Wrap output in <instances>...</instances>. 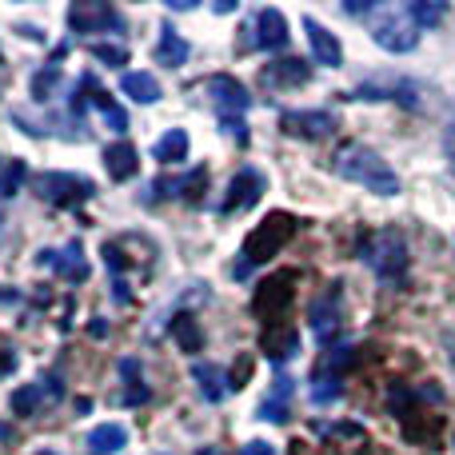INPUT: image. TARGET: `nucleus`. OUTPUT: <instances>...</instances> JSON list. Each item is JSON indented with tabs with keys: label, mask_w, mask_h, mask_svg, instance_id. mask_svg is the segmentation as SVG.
Returning a JSON list of instances; mask_svg holds the SVG:
<instances>
[{
	"label": "nucleus",
	"mask_w": 455,
	"mask_h": 455,
	"mask_svg": "<svg viewBox=\"0 0 455 455\" xmlns=\"http://www.w3.org/2000/svg\"><path fill=\"white\" fill-rule=\"evenodd\" d=\"M251 376V360H248V355H240V360H235V368H232V376H228V387H232V392H235V387H243V379H248Z\"/></svg>",
	"instance_id": "obj_34"
},
{
	"label": "nucleus",
	"mask_w": 455,
	"mask_h": 455,
	"mask_svg": "<svg viewBox=\"0 0 455 455\" xmlns=\"http://www.w3.org/2000/svg\"><path fill=\"white\" fill-rule=\"evenodd\" d=\"M24 176H28L24 160H16V156H0V196H12V192H20Z\"/></svg>",
	"instance_id": "obj_30"
},
{
	"label": "nucleus",
	"mask_w": 455,
	"mask_h": 455,
	"mask_svg": "<svg viewBox=\"0 0 455 455\" xmlns=\"http://www.w3.org/2000/svg\"><path fill=\"white\" fill-rule=\"evenodd\" d=\"M184 60H188V40H184L172 24H164V28H160V40H156V64L180 68Z\"/></svg>",
	"instance_id": "obj_24"
},
{
	"label": "nucleus",
	"mask_w": 455,
	"mask_h": 455,
	"mask_svg": "<svg viewBox=\"0 0 455 455\" xmlns=\"http://www.w3.org/2000/svg\"><path fill=\"white\" fill-rule=\"evenodd\" d=\"M152 156H156L160 164H180V160L188 156V132H184V128H172V132H164L156 140V148H152Z\"/></svg>",
	"instance_id": "obj_29"
},
{
	"label": "nucleus",
	"mask_w": 455,
	"mask_h": 455,
	"mask_svg": "<svg viewBox=\"0 0 455 455\" xmlns=\"http://www.w3.org/2000/svg\"><path fill=\"white\" fill-rule=\"evenodd\" d=\"M296 232H299V220L291 212H267L264 220L243 235V248H240V259H235L232 275H235V280H248L259 264H267L275 251L288 248Z\"/></svg>",
	"instance_id": "obj_1"
},
{
	"label": "nucleus",
	"mask_w": 455,
	"mask_h": 455,
	"mask_svg": "<svg viewBox=\"0 0 455 455\" xmlns=\"http://www.w3.org/2000/svg\"><path fill=\"white\" fill-rule=\"evenodd\" d=\"M264 192H267L264 172H259V168H240V172L232 176V184H228L224 200H220V216H232V212H240V208H251Z\"/></svg>",
	"instance_id": "obj_12"
},
{
	"label": "nucleus",
	"mask_w": 455,
	"mask_h": 455,
	"mask_svg": "<svg viewBox=\"0 0 455 455\" xmlns=\"http://www.w3.org/2000/svg\"><path fill=\"white\" fill-rule=\"evenodd\" d=\"M68 28L72 32H124V16L104 0H84V4L68 8Z\"/></svg>",
	"instance_id": "obj_10"
},
{
	"label": "nucleus",
	"mask_w": 455,
	"mask_h": 455,
	"mask_svg": "<svg viewBox=\"0 0 455 455\" xmlns=\"http://www.w3.org/2000/svg\"><path fill=\"white\" fill-rule=\"evenodd\" d=\"M88 56H96V60L112 64V68L128 64V48H124V44H88Z\"/></svg>",
	"instance_id": "obj_32"
},
{
	"label": "nucleus",
	"mask_w": 455,
	"mask_h": 455,
	"mask_svg": "<svg viewBox=\"0 0 455 455\" xmlns=\"http://www.w3.org/2000/svg\"><path fill=\"white\" fill-rule=\"evenodd\" d=\"M360 256L384 283H400L403 275H408V240H403L400 228H379V232H371L368 240H363Z\"/></svg>",
	"instance_id": "obj_3"
},
{
	"label": "nucleus",
	"mask_w": 455,
	"mask_h": 455,
	"mask_svg": "<svg viewBox=\"0 0 455 455\" xmlns=\"http://www.w3.org/2000/svg\"><path fill=\"white\" fill-rule=\"evenodd\" d=\"M240 455H275L272 443H264V440H251V443H243Z\"/></svg>",
	"instance_id": "obj_36"
},
{
	"label": "nucleus",
	"mask_w": 455,
	"mask_h": 455,
	"mask_svg": "<svg viewBox=\"0 0 455 455\" xmlns=\"http://www.w3.org/2000/svg\"><path fill=\"white\" fill-rule=\"evenodd\" d=\"M251 44L267 48V52L288 48V16H283L280 8H259L256 12V40H251Z\"/></svg>",
	"instance_id": "obj_18"
},
{
	"label": "nucleus",
	"mask_w": 455,
	"mask_h": 455,
	"mask_svg": "<svg viewBox=\"0 0 455 455\" xmlns=\"http://www.w3.org/2000/svg\"><path fill=\"white\" fill-rule=\"evenodd\" d=\"M36 455H60V451H36Z\"/></svg>",
	"instance_id": "obj_39"
},
{
	"label": "nucleus",
	"mask_w": 455,
	"mask_h": 455,
	"mask_svg": "<svg viewBox=\"0 0 455 455\" xmlns=\"http://www.w3.org/2000/svg\"><path fill=\"white\" fill-rule=\"evenodd\" d=\"M280 128L296 140H323L339 128L336 112H323V108H291L280 116Z\"/></svg>",
	"instance_id": "obj_8"
},
{
	"label": "nucleus",
	"mask_w": 455,
	"mask_h": 455,
	"mask_svg": "<svg viewBox=\"0 0 455 455\" xmlns=\"http://www.w3.org/2000/svg\"><path fill=\"white\" fill-rule=\"evenodd\" d=\"M296 352H299V336H296V328L280 323L275 331H264V355H267L272 363H288Z\"/></svg>",
	"instance_id": "obj_23"
},
{
	"label": "nucleus",
	"mask_w": 455,
	"mask_h": 455,
	"mask_svg": "<svg viewBox=\"0 0 455 455\" xmlns=\"http://www.w3.org/2000/svg\"><path fill=\"white\" fill-rule=\"evenodd\" d=\"M347 363H352V347H328V352L320 355V363H315L312 371V400L315 403H331L339 400V387H344V371Z\"/></svg>",
	"instance_id": "obj_7"
},
{
	"label": "nucleus",
	"mask_w": 455,
	"mask_h": 455,
	"mask_svg": "<svg viewBox=\"0 0 455 455\" xmlns=\"http://www.w3.org/2000/svg\"><path fill=\"white\" fill-rule=\"evenodd\" d=\"M307 76H312L307 60H280V64H267V68L259 72V84L264 88H296V84H304Z\"/></svg>",
	"instance_id": "obj_20"
},
{
	"label": "nucleus",
	"mask_w": 455,
	"mask_h": 455,
	"mask_svg": "<svg viewBox=\"0 0 455 455\" xmlns=\"http://www.w3.org/2000/svg\"><path fill=\"white\" fill-rule=\"evenodd\" d=\"M56 80H60V68H56V64H48V68L32 80V96H36V100H48V88H52Z\"/></svg>",
	"instance_id": "obj_33"
},
{
	"label": "nucleus",
	"mask_w": 455,
	"mask_h": 455,
	"mask_svg": "<svg viewBox=\"0 0 455 455\" xmlns=\"http://www.w3.org/2000/svg\"><path fill=\"white\" fill-rule=\"evenodd\" d=\"M192 376H196V384H200V395H204L208 403H220L232 387H228V376H224V368H216V363H196L192 368Z\"/></svg>",
	"instance_id": "obj_26"
},
{
	"label": "nucleus",
	"mask_w": 455,
	"mask_h": 455,
	"mask_svg": "<svg viewBox=\"0 0 455 455\" xmlns=\"http://www.w3.org/2000/svg\"><path fill=\"white\" fill-rule=\"evenodd\" d=\"M80 84H84V92H88V104L104 112V120H108V128H112V132H124V128H128V112L120 108V104L112 100V96L104 92V88L96 84L92 76H80Z\"/></svg>",
	"instance_id": "obj_21"
},
{
	"label": "nucleus",
	"mask_w": 455,
	"mask_h": 455,
	"mask_svg": "<svg viewBox=\"0 0 455 455\" xmlns=\"http://www.w3.org/2000/svg\"><path fill=\"white\" fill-rule=\"evenodd\" d=\"M36 264L40 267H52L56 275H64V280H72V283L88 280V259H84V243H80V240H68L60 251L44 248L36 256Z\"/></svg>",
	"instance_id": "obj_14"
},
{
	"label": "nucleus",
	"mask_w": 455,
	"mask_h": 455,
	"mask_svg": "<svg viewBox=\"0 0 455 455\" xmlns=\"http://www.w3.org/2000/svg\"><path fill=\"white\" fill-rule=\"evenodd\" d=\"M307 328H312V336L320 339V344H328L339 331V283H328V288L307 304Z\"/></svg>",
	"instance_id": "obj_13"
},
{
	"label": "nucleus",
	"mask_w": 455,
	"mask_h": 455,
	"mask_svg": "<svg viewBox=\"0 0 455 455\" xmlns=\"http://www.w3.org/2000/svg\"><path fill=\"white\" fill-rule=\"evenodd\" d=\"M120 92H124L128 100H136V104H156L160 100V80L148 76V72H124Z\"/></svg>",
	"instance_id": "obj_27"
},
{
	"label": "nucleus",
	"mask_w": 455,
	"mask_h": 455,
	"mask_svg": "<svg viewBox=\"0 0 455 455\" xmlns=\"http://www.w3.org/2000/svg\"><path fill=\"white\" fill-rule=\"evenodd\" d=\"M168 8H172V12H180V8L188 12V8H196V4H192V0H168Z\"/></svg>",
	"instance_id": "obj_37"
},
{
	"label": "nucleus",
	"mask_w": 455,
	"mask_h": 455,
	"mask_svg": "<svg viewBox=\"0 0 455 455\" xmlns=\"http://www.w3.org/2000/svg\"><path fill=\"white\" fill-rule=\"evenodd\" d=\"M128 448V427L124 424H100L88 432V451L92 455H116Z\"/></svg>",
	"instance_id": "obj_22"
},
{
	"label": "nucleus",
	"mask_w": 455,
	"mask_h": 455,
	"mask_svg": "<svg viewBox=\"0 0 455 455\" xmlns=\"http://www.w3.org/2000/svg\"><path fill=\"white\" fill-rule=\"evenodd\" d=\"M64 400V384L56 376H40L36 384H24L12 392V400H8V408L16 411L20 419L36 416L40 408H48V403H60Z\"/></svg>",
	"instance_id": "obj_9"
},
{
	"label": "nucleus",
	"mask_w": 455,
	"mask_h": 455,
	"mask_svg": "<svg viewBox=\"0 0 455 455\" xmlns=\"http://www.w3.org/2000/svg\"><path fill=\"white\" fill-rule=\"evenodd\" d=\"M291 299H296V272H280L256 288V296H251V315L280 328L288 307H291Z\"/></svg>",
	"instance_id": "obj_6"
},
{
	"label": "nucleus",
	"mask_w": 455,
	"mask_h": 455,
	"mask_svg": "<svg viewBox=\"0 0 455 455\" xmlns=\"http://www.w3.org/2000/svg\"><path fill=\"white\" fill-rule=\"evenodd\" d=\"M304 32H307V48H312V60L323 64V68H339V60H344V48H339V40L331 36V32L323 28L315 16H304Z\"/></svg>",
	"instance_id": "obj_16"
},
{
	"label": "nucleus",
	"mask_w": 455,
	"mask_h": 455,
	"mask_svg": "<svg viewBox=\"0 0 455 455\" xmlns=\"http://www.w3.org/2000/svg\"><path fill=\"white\" fill-rule=\"evenodd\" d=\"M220 128L232 140H240V144H248V128H243V120L240 116H220Z\"/></svg>",
	"instance_id": "obj_35"
},
{
	"label": "nucleus",
	"mask_w": 455,
	"mask_h": 455,
	"mask_svg": "<svg viewBox=\"0 0 455 455\" xmlns=\"http://www.w3.org/2000/svg\"><path fill=\"white\" fill-rule=\"evenodd\" d=\"M104 168H108V176H112L116 184L132 180V176L140 172V160H136V148H132L128 140L108 144V148H104Z\"/></svg>",
	"instance_id": "obj_19"
},
{
	"label": "nucleus",
	"mask_w": 455,
	"mask_h": 455,
	"mask_svg": "<svg viewBox=\"0 0 455 455\" xmlns=\"http://www.w3.org/2000/svg\"><path fill=\"white\" fill-rule=\"evenodd\" d=\"M352 100H400L408 108H416V84L411 80H400V76H371L363 80L360 88L352 92Z\"/></svg>",
	"instance_id": "obj_15"
},
{
	"label": "nucleus",
	"mask_w": 455,
	"mask_h": 455,
	"mask_svg": "<svg viewBox=\"0 0 455 455\" xmlns=\"http://www.w3.org/2000/svg\"><path fill=\"white\" fill-rule=\"evenodd\" d=\"M200 455H220V451H216V448H204V451H200Z\"/></svg>",
	"instance_id": "obj_38"
},
{
	"label": "nucleus",
	"mask_w": 455,
	"mask_h": 455,
	"mask_svg": "<svg viewBox=\"0 0 455 455\" xmlns=\"http://www.w3.org/2000/svg\"><path fill=\"white\" fill-rule=\"evenodd\" d=\"M408 16L419 24V28H432V24H440L443 16H448V4H432V0H411V4H408Z\"/></svg>",
	"instance_id": "obj_31"
},
{
	"label": "nucleus",
	"mask_w": 455,
	"mask_h": 455,
	"mask_svg": "<svg viewBox=\"0 0 455 455\" xmlns=\"http://www.w3.org/2000/svg\"><path fill=\"white\" fill-rule=\"evenodd\" d=\"M32 192H36L44 204L76 208V204H84V200H92L96 184L76 172H36L32 176Z\"/></svg>",
	"instance_id": "obj_5"
},
{
	"label": "nucleus",
	"mask_w": 455,
	"mask_h": 455,
	"mask_svg": "<svg viewBox=\"0 0 455 455\" xmlns=\"http://www.w3.org/2000/svg\"><path fill=\"white\" fill-rule=\"evenodd\" d=\"M291 392H296V384H291V376H275V387L259 400V408H256V416L259 419H267V424H288L291 419Z\"/></svg>",
	"instance_id": "obj_17"
},
{
	"label": "nucleus",
	"mask_w": 455,
	"mask_h": 455,
	"mask_svg": "<svg viewBox=\"0 0 455 455\" xmlns=\"http://www.w3.org/2000/svg\"><path fill=\"white\" fill-rule=\"evenodd\" d=\"M368 32H371V40H376L384 52H395V56H403V52H411V48L419 44V24L408 16V8H400V4H387V8H371V16H368Z\"/></svg>",
	"instance_id": "obj_4"
},
{
	"label": "nucleus",
	"mask_w": 455,
	"mask_h": 455,
	"mask_svg": "<svg viewBox=\"0 0 455 455\" xmlns=\"http://www.w3.org/2000/svg\"><path fill=\"white\" fill-rule=\"evenodd\" d=\"M331 172L344 180L360 184V188L376 192V196H395L400 192V176L392 172L379 152H371L368 144H339V152L331 156Z\"/></svg>",
	"instance_id": "obj_2"
},
{
	"label": "nucleus",
	"mask_w": 455,
	"mask_h": 455,
	"mask_svg": "<svg viewBox=\"0 0 455 455\" xmlns=\"http://www.w3.org/2000/svg\"><path fill=\"white\" fill-rule=\"evenodd\" d=\"M172 336H176V344H180V352H188V355L204 352V328H200V320H196V315H188V312H180V315H176V323H172Z\"/></svg>",
	"instance_id": "obj_28"
},
{
	"label": "nucleus",
	"mask_w": 455,
	"mask_h": 455,
	"mask_svg": "<svg viewBox=\"0 0 455 455\" xmlns=\"http://www.w3.org/2000/svg\"><path fill=\"white\" fill-rule=\"evenodd\" d=\"M204 88H208V96H212V104H216V112H220V116H240L243 120V112L251 108V92L243 88V80L228 76V72L208 76Z\"/></svg>",
	"instance_id": "obj_11"
},
{
	"label": "nucleus",
	"mask_w": 455,
	"mask_h": 455,
	"mask_svg": "<svg viewBox=\"0 0 455 455\" xmlns=\"http://www.w3.org/2000/svg\"><path fill=\"white\" fill-rule=\"evenodd\" d=\"M120 376H124V392L116 395L120 408H136V403L148 400V384L140 379V363L128 355V360H120Z\"/></svg>",
	"instance_id": "obj_25"
}]
</instances>
